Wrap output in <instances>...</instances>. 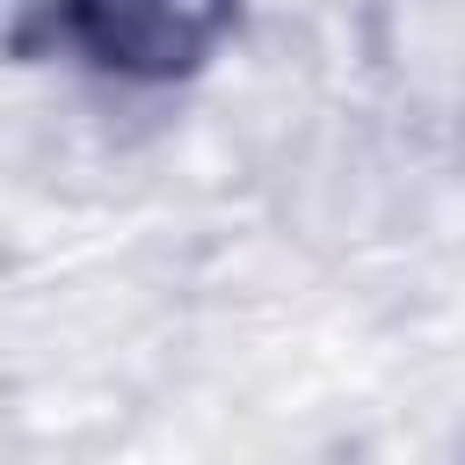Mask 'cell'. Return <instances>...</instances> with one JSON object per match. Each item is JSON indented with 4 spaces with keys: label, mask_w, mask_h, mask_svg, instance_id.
Masks as SVG:
<instances>
[{
    "label": "cell",
    "mask_w": 465,
    "mask_h": 465,
    "mask_svg": "<svg viewBox=\"0 0 465 465\" xmlns=\"http://www.w3.org/2000/svg\"><path fill=\"white\" fill-rule=\"evenodd\" d=\"M232 0H65L58 7V29L109 73H182L218 44Z\"/></svg>",
    "instance_id": "cell-1"
}]
</instances>
